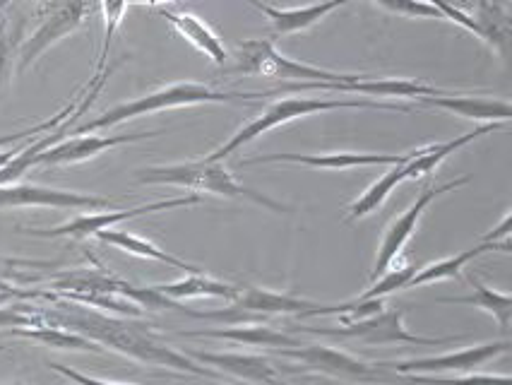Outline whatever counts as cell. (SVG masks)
<instances>
[{
  "instance_id": "1",
  "label": "cell",
  "mask_w": 512,
  "mask_h": 385,
  "mask_svg": "<svg viewBox=\"0 0 512 385\" xmlns=\"http://www.w3.org/2000/svg\"><path fill=\"white\" fill-rule=\"evenodd\" d=\"M41 299L49 301V306H34L39 325H53V328L73 330L89 337L97 345L111 347L113 352L125 354L128 359L140 361V364L164 366V369H174L190 376L212 378V381H222V373H217L210 366H202L193 361L188 354L178 352L152 330V325L135 321V318H121L101 313L97 308H89L75 301L61 299L58 294L44 292Z\"/></svg>"
},
{
  "instance_id": "2",
  "label": "cell",
  "mask_w": 512,
  "mask_h": 385,
  "mask_svg": "<svg viewBox=\"0 0 512 385\" xmlns=\"http://www.w3.org/2000/svg\"><path fill=\"white\" fill-rule=\"evenodd\" d=\"M270 97V92H231V90H214L212 85H200V82H176V85H166L162 90L145 94V97L133 99V102H123L106 109L92 121L82 123L75 128L73 135L94 133L101 128L121 126L133 118L157 114L166 109H181V106H198V104H250L263 102Z\"/></svg>"
},
{
  "instance_id": "3",
  "label": "cell",
  "mask_w": 512,
  "mask_h": 385,
  "mask_svg": "<svg viewBox=\"0 0 512 385\" xmlns=\"http://www.w3.org/2000/svg\"><path fill=\"white\" fill-rule=\"evenodd\" d=\"M135 181L145 183V186H178L188 188V191L212 193L219 198H236L248 200L265 210L291 212L289 205L277 203L270 195L253 191V188L243 186L236 181V176L224 167L222 162H210V159H198V162H178V164H159V167H145L135 171Z\"/></svg>"
},
{
  "instance_id": "4",
  "label": "cell",
  "mask_w": 512,
  "mask_h": 385,
  "mask_svg": "<svg viewBox=\"0 0 512 385\" xmlns=\"http://www.w3.org/2000/svg\"><path fill=\"white\" fill-rule=\"evenodd\" d=\"M339 109H375V111H400V114H409V106L402 104H388L378 102V99H323V97H291L282 99V102H275L265 106L253 121L246 123L236 135H231L229 140L224 142L222 147L207 154L205 159L210 162H224L226 157L236 154L243 145L258 140L260 135H265L267 130L277 126H287V123L296 121V118H306L313 114H325V111H339Z\"/></svg>"
},
{
  "instance_id": "5",
  "label": "cell",
  "mask_w": 512,
  "mask_h": 385,
  "mask_svg": "<svg viewBox=\"0 0 512 385\" xmlns=\"http://www.w3.org/2000/svg\"><path fill=\"white\" fill-rule=\"evenodd\" d=\"M229 75H258L267 80H282V85H306V82H356L371 75L337 73L315 65L291 61L277 51L272 39H246L234 46V65H224Z\"/></svg>"
},
{
  "instance_id": "6",
  "label": "cell",
  "mask_w": 512,
  "mask_h": 385,
  "mask_svg": "<svg viewBox=\"0 0 512 385\" xmlns=\"http://www.w3.org/2000/svg\"><path fill=\"white\" fill-rule=\"evenodd\" d=\"M299 333L308 335H323L335 337V340H354L361 345L378 347V345H421V347H443L455 345V342L464 340V335L455 337H421L412 335L404 325V308H383V311L373 313V316L361 318V321H351L344 325H335V328H308V325H299Z\"/></svg>"
},
{
  "instance_id": "7",
  "label": "cell",
  "mask_w": 512,
  "mask_h": 385,
  "mask_svg": "<svg viewBox=\"0 0 512 385\" xmlns=\"http://www.w3.org/2000/svg\"><path fill=\"white\" fill-rule=\"evenodd\" d=\"M87 10V0H46L39 10V25L22 41L17 70H27L41 53L49 51L68 34L77 32L85 22Z\"/></svg>"
},
{
  "instance_id": "8",
  "label": "cell",
  "mask_w": 512,
  "mask_h": 385,
  "mask_svg": "<svg viewBox=\"0 0 512 385\" xmlns=\"http://www.w3.org/2000/svg\"><path fill=\"white\" fill-rule=\"evenodd\" d=\"M279 357L299 361L301 369L323 373V376L339 378V381H354V383H380L388 381L385 369L380 364H366V361L351 357L342 349H332L325 345H299V347H284L275 349Z\"/></svg>"
},
{
  "instance_id": "9",
  "label": "cell",
  "mask_w": 512,
  "mask_h": 385,
  "mask_svg": "<svg viewBox=\"0 0 512 385\" xmlns=\"http://www.w3.org/2000/svg\"><path fill=\"white\" fill-rule=\"evenodd\" d=\"M318 306L311 299H301V296L287 292H272L265 287H246L238 292L234 304L229 308H219V311H193V318H207V321H229L243 323L246 318L255 316H289V313H299L303 318L308 311Z\"/></svg>"
},
{
  "instance_id": "10",
  "label": "cell",
  "mask_w": 512,
  "mask_h": 385,
  "mask_svg": "<svg viewBox=\"0 0 512 385\" xmlns=\"http://www.w3.org/2000/svg\"><path fill=\"white\" fill-rule=\"evenodd\" d=\"M200 195H181V198H169V200H157V203H147L130 207V210H113V212H94V215H80L70 222L61 224V227L53 229H20L22 234L37 236V239H89V236H97L101 231L113 229L118 222L125 219H135L142 215H152V212H164V210H176V207H190L198 205Z\"/></svg>"
},
{
  "instance_id": "11",
  "label": "cell",
  "mask_w": 512,
  "mask_h": 385,
  "mask_svg": "<svg viewBox=\"0 0 512 385\" xmlns=\"http://www.w3.org/2000/svg\"><path fill=\"white\" fill-rule=\"evenodd\" d=\"M467 183H469L467 176H462V179L443 183V186H428L419 195H416L414 203L409 205L400 217L392 219V224L388 229H385L383 241H380V246H378V256H375V263H373V270H371V282L378 280V277L383 275V272L388 270L390 265L395 263V260H400L404 246L409 244V239L414 236L416 227H419L421 217H424L426 207L431 205L436 198H440L443 193L457 191V188L467 186Z\"/></svg>"
},
{
  "instance_id": "12",
  "label": "cell",
  "mask_w": 512,
  "mask_h": 385,
  "mask_svg": "<svg viewBox=\"0 0 512 385\" xmlns=\"http://www.w3.org/2000/svg\"><path fill=\"white\" fill-rule=\"evenodd\" d=\"M279 92H342V94H366V97L383 99H419V97H445L450 90L424 85V82L407 80V77H366L356 82H306V85H282Z\"/></svg>"
},
{
  "instance_id": "13",
  "label": "cell",
  "mask_w": 512,
  "mask_h": 385,
  "mask_svg": "<svg viewBox=\"0 0 512 385\" xmlns=\"http://www.w3.org/2000/svg\"><path fill=\"white\" fill-rule=\"evenodd\" d=\"M510 349V340H493V342H481V345L457 349V352L438 354V357H419V359H407V361H383V369H392L395 373H438V371H462L472 373L479 366L488 364V361L498 359L500 354H505Z\"/></svg>"
},
{
  "instance_id": "14",
  "label": "cell",
  "mask_w": 512,
  "mask_h": 385,
  "mask_svg": "<svg viewBox=\"0 0 512 385\" xmlns=\"http://www.w3.org/2000/svg\"><path fill=\"white\" fill-rule=\"evenodd\" d=\"M0 207H56V210H106L109 198L92 193L63 191L39 183H10L0 186Z\"/></svg>"
},
{
  "instance_id": "15",
  "label": "cell",
  "mask_w": 512,
  "mask_h": 385,
  "mask_svg": "<svg viewBox=\"0 0 512 385\" xmlns=\"http://www.w3.org/2000/svg\"><path fill=\"white\" fill-rule=\"evenodd\" d=\"M412 152L402 154H383V152H325V154H258V157L243 159L241 167L250 164H272V162H287L301 164V167L311 169H330V171H347L356 167H380V164H404L412 159Z\"/></svg>"
},
{
  "instance_id": "16",
  "label": "cell",
  "mask_w": 512,
  "mask_h": 385,
  "mask_svg": "<svg viewBox=\"0 0 512 385\" xmlns=\"http://www.w3.org/2000/svg\"><path fill=\"white\" fill-rule=\"evenodd\" d=\"M164 130H147V133H123V135H80V138L61 140L44 150L37 157V167H63V164H80L87 159L99 157L101 152L113 150V147L128 145L147 138H157Z\"/></svg>"
},
{
  "instance_id": "17",
  "label": "cell",
  "mask_w": 512,
  "mask_h": 385,
  "mask_svg": "<svg viewBox=\"0 0 512 385\" xmlns=\"http://www.w3.org/2000/svg\"><path fill=\"white\" fill-rule=\"evenodd\" d=\"M190 359L202 366H210L217 373L241 378V381L258 385H287L279 378L272 361L263 354H243V352H202V349H188Z\"/></svg>"
},
{
  "instance_id": "18",
  "label": "cell",
  "mask_w": 512,
  "mask_h": 385,
  "mask_svg": "<svg viewBox=\"0 0 512 385\" xmlns=\"http://www.w3.org/2000/svg\"><path fill=\"white\" fill-rule=\"evenodd\" d=\"M248 5H253L258 13H263L270 20L272 32L277 37H289V34L306 32L323 22L327 15H332L335 10L344 8L351 0H320L315 5H306V8H275V5H267L263 0H246Z\"/></svg>"
},
{
  "instance_id": "19",
  "label": "cell",
  "mask_w": 512,
  "mask_h": 385,
  "mask_svg": "<svg viewBox=\"0 0 512 385\" xmlns=\"http://www.w3.org/2000/svg\"><path fill=\"white\" fill-rule=\"evenodd\" d=\"M416 102L436 109L450 111V114L467 118V121H486V123H508L512 116L508 99L479 97V94L450 92L445 97H419Z\"/></svg>"
},
{
  "instance_id": "20",
  "label": "cell",
  "mask_w": 512,
  "mask_h": 385,
  "mask_svg": "<svg viewBox=\"0 0 512 385\" xmlns=\"http://www.w3.org/2000/svg\"><path fill=\"white\" fill-rule=\"evenodd\" d=\"M505 126H508V123H484V126L469 130V133L457 135L455 140L433 142V145L419 147V150H414L412 159H407V162H404V174H407V181H416V179H421V176H428L431 171H436L440 164L450 157V154H455L457 150H462V147H467L469 142L484 138V135L496 133V130L505 128Z\"/></svg>"
},
{
  "instance_id": "21",
  "label": "cell",
  "mask_w": 512,
  "mask_h": 385,
  "mask_svg": "<svg viewBox=\"0 0 512 385\" xmlns=\"http://www.w3.org/2000/svg\"><path fill=\"white\" fill-rule=\"evenodd\" d=\"M181 337H207V340H229L248 347H265V349H284L299 347L301 340L296 335L284 333V330L272 328L263 323H238L231 328H214V330H195V333H181Z\"/></svg>"
},
{
  "instance_id": "22",
  "label": "cell",
  "mask_w": 512,
  "mask_h": 385,
  "mask_svg": "<svg viewBox=\"0 0 512 385\" xmlns=\"http://www.w3.org/2000/svg\"><path fill=\"white\" fill-rule=\"evenodd\" d=\"M162 17L202 56L210 58L217 68H224L226 61H229V51H226L224 41L217 37V32L207 22H202L198 15L178 13V10H162Z\"/></svg>"
},
{
  "instance_id": "23",
  "label": "cell",
  "mask_w": 512,
  "mask_h": 385,
  "mask_svg": "<svg viewBox=\"0 0 512 385\" xmlns=\"http://www.w3.org/2000/svg\"><path fill=\"white\" fill-rule=\"evenodd\" d=\"M467 282L472 284L474 292L469 296H438V304H457V306H474L481 308V311L491 313L493 321L498 323L500 333L508 335L512 325V299L510 294L498 292V289L488 287L474 275V272H467Z\"/></svg>"
},
{
  "instance_id": "24",
  "label": "cell",
  "mask_w": 512,
  "mask_h": 385,
  "mask_svg": "<svg viewBox=\"0 0 512 385\" xmlns=\"http://www.w3.org/2000/svg\"><path fill=\"white\" fill-rule=\"evenodd\" d=\"M510 239L508 241H479L474 248H467V251L457 253V256L436 260V263H428L424 268H416L414 277L409 280L407 289H416L424 287V284H433L440 280H450V277H457L464 270V265L472 263L479 256H484L488 251H500V253H510Z\"/></svg>"
},
{
  "instance_id": "25",
  "label": "cell",
  "mask_w": 512,
  "mask_h": 385,
  "mask_svg": "<svg viewBox=\"0 0 512 385\" xmlns=\"http://www.w3.org/2000/svg\"><path fill=\"white\" fill-rule=\"evenodd\" d=\"M99 241L101 244H109L113 248H118V251L128 253V256H135V258H145V260H157V263H164V265H171V268H178V270H186L188 275H195V272H202L200 268H195V265L186 263V260L171 256V253H166L159 248L157 244H152V241L142 239V236L133 234V231H118V229H106L101 231Z\"/></svg>"
},
{
  "instance_id": "26",
  "label": "cell",
  "mask_w": 512,
  "mask_h": 385,
  "mask_svg": "<svg viewBox=\"0 0 512 385\" xmlns=\"http://www.w3.org/2000/svg\"><path fill=\"white\" fill-rule=\"evenodd\" d=\"M159 294H164L166 299L171 301H186V299H226L234 301L241 289L234 287V284H226L222 280H214V277H207L205 272H195V275L183 277L178 282L169 284H157Z\"/></svg>"
},
{
  "instance_id": "27",
  "label": "cell",
  "mask_w": 512,
  "mask_h": 385,
  "mask_svg": "<svg viewBox=\"0 0 512 385\" xmlns=\"http://www.w3.org/2000/svg\"><path fill=\"white\" fill-rule=\"evenodd\" d=\"M469 17L479 27V39H484L503 58L508 56L510 17L503 10V5L496 0H474V13H469Z\"/></svg>"
},
{
  "instance_id": "28",
  "label": "cell",
  "mask_w": 512,
  "mask_h": 385,
  "mask_svg": "<svg viewBox=\"0 0 512 385\" xmlns=\"http://www.w3.org/2000/svg\"><path fill=\"white\" fill-rule=\"evenodd\" d=\"M8 335L13 337H27V340L41 342V345L53 347V349H68V352H94L101 354V349L97 342H92L89 337L73 333V330L65 328H53V325H37V328H15L8 330Z\"/></svg>"
},
{
  "instance_id": "29",
  "label": "cell",
  "mask_w": 512,
  "mask_h": 385,
  "mask_svg": "<svg viewBox=\"0 0 512 385\" xmlns=\"http://www.w3.org/2000/svg\"><path fill=\"white\" fill-rule=\"evenodd\" d=\"M404 181H407L404 164H392V169L388 171V174L380 176L373 186H368L366 191H363L359 198H356L354 203L347 207V222H354V219H363V217L373 215V212L390 198V193Z\"/></svg>"
},
{
  "instance_id": "30",
  "label": "cell",
  "mask_w": 512,
  "mask_h": 385,
  "mask_svg": "<svg viewBox=\"0 0 512 385\" xmlns=\"http://www.w3.org/2000/svg\"><path fill=\"white\" fill-rule=\"evenodd\" d=\"M101 3V15H104V39H101V51L97 58V68H94L92 82L94 80H106L109 75V53L113 37H116L118 27H121L125 10H128V0H99Z\"/></svg>"
},
{
  "instance_id": "31",
  "label": "cell",
  "mask_w": 512,
  "mask_h": 385,
  "mask_svg": "<svg viewBox=\"0 0 512 385\" xmlns=\"http://www.w3.org/2000/svg\"><path fill=\"white\" fill-rule=\"evenodd\" d=\"M63 268L61 260H32L0 256V282L5 284H34L41 280V272Z\"/></svg>"
},
{
  "instance_id": "32",
  "label": "cell",
  "mask_w": 512,
  "mask_h": 385,
  "mask_svg": "<svg viewBox=\"0 0 512 385\" xmlns=\"http://www.w3.org/2000/svg\"><path fill=\"white\" fill-rule=\"evenodd\" d=\"M414 272H416L414 265L395 260V263H392L390 268L371 284V289H366L359 299H385V296L400 292V289H407V284L414 277Z\"/></svg>"
},
{
  "instance_id": "33",
  "label": "cell",
  "mask_w": 512,
  "mask_h": 385,
  "mask_svg": "<svg viewBox=\"0 0 512 385\" xmlns=\"http://www.w3.org/2000/svg\"><path fill=\"white\" fill-rule=\"evenodd\" d=\"M404 383L409 385H512L510 376H493V373H464V376L445 378L428 376V373H407Z\"/></svg>"
},
{
  "instance_id": "34",
  "label": "cell",
  "mask_w": 512,
  "mask_h": 385,
  "mask_svg": "<svg viewBox=\"0 0 512 385\" xmlns=\"http://www.w3.org/2000/svg\"><path fill=\"white\" fill-rule=\"evenodd\" d=\"M77 104H80V102H73V104L63 106V109L58 111L56 116H51L49 121H44V123H37V126L25 128V130H17V133H10V135H0V152H3L8 145H17V142H22V140H34V138H39V135L49 133V130H56L58 126H61V123H65L70 116L75 114Z\"/></svg>"
},
{
  "instance_id": "35",
  "label": "cell",
  "mask_w": 512,
  "mask_h": 385,
  "mask_svg": "<svg viewBox=\"0 0 512 385\" xmlns=\"http://www.w3.org/2000/svg\"><path fill=\"white\" fill-rule=\"evenodd\" d=\"M375 5H380L383 10H388L392 15L402 17H428V20H445V15L440 13L436 5L426 3V0H373Z\"/></svg>"
},
{
  "instance_id": "36",
  "label": "cell",
  "mask_w": 512,
  "mask_h": 385,
  "mask_svg": "<svg viewBox=\"0 0 512 385\" xmlns=\"http://www.w3.org/2000/svg\"><path fill=\"white\" fill-rule=\"evenodd\" d=\"M22 37V25L10 32V20L8 15L0 13V87L8 80L10 68H13V58L17 51V39Z\"/></svg>"
},
{
  "instance_id": "37",
  "label": "cell",
  "mask_w": 512,
  "mask_h": 385,
  "mask_svg": "<svg viewBox=\"0 0 512 385\" xmlns=\"http://www.w3.org/2000/svg\"><path fill=\"white\" fill-rule=\"evenodd\" d=\"M426 3L436 5L440 13L445 15V20L455 22V25H460V27L467 29V32H472V34H476V37H479V27H476V22L472 20V17H469L467 10H462L460 5L455 3V0H426Z\"/></svg>"
},
{
  "instance_id": "38",
  "label": "cell",
  "mask_w": 512,
  "mask_h": 385,
  "mask_svg": "<svg viewBox=\"0 0 512 385\" xmlns=\"http://www.w3.org/2000/svg\"><path fill=\"white\" fill-rule=\"evenodd\" d=\"M46 366L53 371H58L61 376L70 378V381H75L77 385H128V383H111V381H101V378H92V376H85V373L75 371V369H68V366L58 364V361H46Z\"/></svg>"
},
{
  "instance_id": "39",
  "label": "cell",
  "mask_w": 512,
  "mask_h": 385,
  "mask_svg": "<svg viewBox=\"0 0 512 385\" xmlns=\"http://www.w3.org/2000/svg\"><path fill=\"white\" fill-rule=\"evenodd\" d=\"M508 236H510V212H505V217L500 219L498 227L481 236V241H498V239L508 241Z\"/></svg>"
},
{
  "instance_id": "40",
  "label": "cell",
  "mask_w": 512,
  "mask_h": 385,
  "mask_svg": "<svg viewBox=\"0 0 512 385\" xmlns=\"http://www.w3.org/2000/svg\"><path fill=\"white\" fill-rule=\"evenodd\" d=\"M166 3H178V0H128V5H166Z\"/></svg>"
},
{
  "instance_id": "41",
  "label": "cell",
  "mask_w": 512,
  "mask_h": 385,
  "mask_svg": "<svg viewBox=\"0 0 512 385\" xmlns=\"http://www.w3.org/2000/svg\"><path fill=\"white\" fill-rule=\"evenodd\" d=\"M15 3H22V0H0V13H5V10H8L10 5H15Z\"/></svg>"
},
{
  "instance_id": "42",
  "label": "cell",
  "mask_w": 512,
  "mask_h": 385,
  "mask_svg": "<svg viewBox=\"0 0 512 385\" xmlns=\"http://www.w3.org/2000/svg\"><path fill=\"white\" fill-rule=\"evenodd\" d=\"M0 292H22V289L20 287H13V284L0 282Z\"/></svg>"
},
{
  "instance_id": "43",
  "label": "cell",
  "mask_w": 512,
  "mask_h": 385,
  "mask_svg": "<svg viewBox=\"0 0 512 385\" xmlns=\"http://www.w3.org/2000/svg\"><path fill=\"white\" fill-rule=\"evenodd\" d=\"M10 347H13V345H8V342H3V345H0V354H3V352H8Z\"/></svg>"
},
{
  "instance_id": "44",
  "label": "cell",
  "mask_w": 512,
  "mask_h": 385,
  "mask_svg": "<svg viewBox=\"0 0 512 385\" xmlns=\"http://www.w3.org/2000/svg\"><path fill=\"white\" fill-rule=\"evenodd\" d=\"M0 385H5V383H0ZM8 385H22V383H8Z\"/></svg>"
},
{
  "instance_id": "45",
  "label": "cell",
  "mask_w": 512,
  "mask_h": 385,
  "mask_svg": "<svg viewBox=\"0 0 512 385\" xmlns=\"http://www.w3.org/2000/svg\"><path fill=\"white\" fill-rule=\"evenodd\" d=\"M496 3H500V0H496Z\"/></svg>"
}]
</instances>
